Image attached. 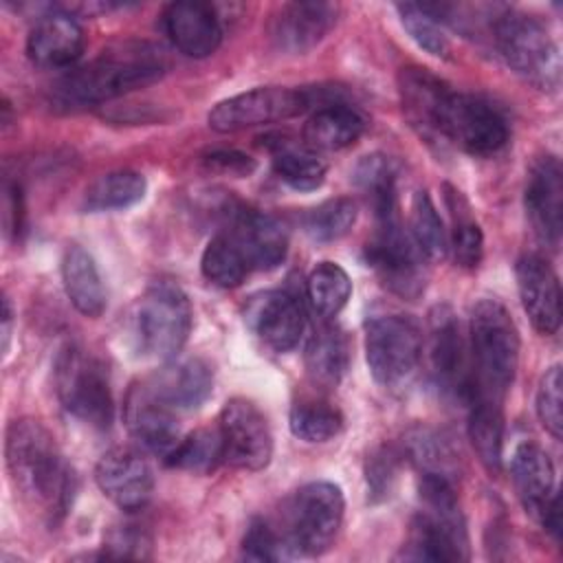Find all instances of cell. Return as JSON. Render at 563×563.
Here are the masks:
<instances>
[{
  "label": "cell",
  "instance_id": "23",
  "mask_svg": "<svg viewBox=\"0 0 563 563\" xmlns=\"http://www.w3.org/2000/svg\"><path fill=\"white\" fill-rule=\"evenodd\" d=\"M169 42L187 57H209L222 42V24L213 4L198 0L172 2L163 11Z\"/></svg>",
  "mask_w": 563,
  "mask_h": 563
},
{
  "label": "cell",
  "instance_id": "26",
  "mask_svg": "<svg viewBox=\"0 0 563 563\" xmlns=\"http://www.w3.org/2000/svg\"><path fill=\"white\" fill-rule=\"evenodd\" d=\"M365 132V117L345 101L319 106L301 130V143L312 152H339L354 145Z\"/></svg>",
  "mask_w": 563,
  "mask_h": 563
},
{
  "label": "cell",
  "instance_id": "5",
  "mask_svg": "<svg viewBox=\"0 0 563 563\" xmlns=\"http://www.w3.org/2000/svg\"><path fill=\"white\" fill-rule=\"evenodd\" d=\"M493 40L515 75L539 90H556L561 55L545 24L523 11L506 9L493 22Z\"/></svg>",
  "mask_w": 563,
  "mask_h": 563
},
{
  "label": "cell",
  "instance_id": "35",
  "mask_svg": "<svg viewBox=\"0 0 563 563\" xmlns=\"http://www.w3.org/2000/svg\"><path fill=\"white\" fill-rule=\"evenodd\" d=\"M174 468L207 475L224 462V446L218 427H202L180 438L174 451L165 457Z\"/></svg>",
  "mask_w": 563,
  "mask_h": 563
},
{
  "label": "cell",
  "instance_id": "38",
  "mask_svg": "<svg viewBox=\"0 0 563 563\" xmlns=\"http://www.w3.org/2000/svg\"><path fill=\"white\" fill-rule=\"evenodd\" d=\"M446 205L453 218V227L449 233V251L453 253L455 264H460L462 268H475L482 262L484 253L482 229L473 220L471 209L457 189L446 187Z\"/></svg>",
  "mask_w": 563,
  "mask_h": 563
},
{
  "label": "cell",
  "instance_id": "44",
  "mask_svg": "<svg viewBox=\"0 0 563 563\" xmlns=\"http://www.w3.org/2000/svg\"><path fill=\"white\" fill-rule=\"evenodd\" d=\"M561 387H563L561 367H559V365H552V367L545 369V374L541 376L539 387H537V400H534L539 422L543 424V429H545L554 440H561V435H563Z\"/></svg>",
  "mask_w": 563,
  "mask_h": 563
},
{
  "label": "cell",
  "instance_id": "10",
  "mask_svg": "<svg viewBox=\"0 0 563 563\" xmlns=\"http://www.w3.org/2000/svg\"><path fill=\"white\" fill-rule=\"evenodd\" d=\"M367 262L380 282L402 299H416L424 290V257L398 220V211L376 218V231L365 246Z\"/></svg>",
  "mask_w": 563,
  "mask_h": 563
},
{
  "label": "cell",
  "instance_id": "46",
  "mask_svg": "<svg viewBox=\"0 0 563 563\" xmlns=\"http://www.w3.org/2000/svg\"><path fill=\"white\" fill-rule=\"evenodd\" d=\"M365 473L372 497H387L396 479V453L391 449H378L367 460Z\"/></svg>",
  "mask_w": 563,
  "mask_h": 563
},
{
  "label": "cell",
  "instance_id": "17",
  "mask_svg": "<svg viewBox=\"0 0 563 563\" xmlns=\"http://www.w3.org/2000/svg\"><path fill=\"white\" fill-rule=\"evenodd\" d=\"M523 205L537 240L556 249L563 231V172L556 156L545 154L532 163Z\"/></svg>",
  "mask_w": 563,
  "mask_h": 563
},
{
  "label": "cell",
  "instance_id": "20",
  "mask_svg": "<svg viewBox=\"0 0 563 563\" xmlns=\"http://www.w3.org/2000/svg\"><path fill=\"white\" fill-rule=\"evenodd\" d=\"M339 4L332 2H286L268 24L273 46L284 55H303L314 48L336 24Z\"/></svg>",
  "mask_w": 563,
  "mask_h": 563
},
{
  "label": "cell",
  "instance_id": "8",
  "mask_svg": "<svg viewBox=\"0 0 563 563\" xmlns=\"http://www.w3.org/2000/svg\"><path fill=\"white\" fill-rule=\"evenodd\" d=\"M191 332V303L172 282L152 284L136 306V336L141 350L158 361L174 358Z\"/></svg>",
  "mask_w": 563,
  "mask_h": 563
},
{
  "label": "cell",
  "instance_id": "6",
  "mask_svg": "<svg viewBox=\"0 0 563 563\" xmlns=\"http://www.w3.org/2000/svg\"><path fill=\"white\" fill-rule=\"evenodd\" d=\"M345 499L332 482H308L292 493L284 515V539L292 552L317 556L336 539L343 523Z\"/></svg>",
  "mask_w": 563,
  "mask_h": 563
},
{
  "label": "cell",
  "instance_id": "16",
  "mask_svg": "<svg viewBox=\"0 0 563 563\" xmlns=\"http://www.w3.org/2000/svg\"><path fill=\"white\" fill-rule=\"evenodd\" d=\"M99 490L121 510L134 512L150 504L154 493V473L147 460L128 446L106 451L95 466Z\"/></svg>",
  "mask_w": 563,
  "mask_h": 563
},
{
  "label": "cell",
  "instance_id": "42",
  "mask_svg": "<svg viewBox=\"0 0 563 563\" xmlns=\"http://www.w3.org/2000/svg\"><path fill=\"white\" fill-rule=\"evenodd\" d=\"M400 24L409 33V37L424 48L429 55L444 57L449 53V40L440 26V22L424 9V4H396Z\"/></svg>",
  "mask_w": 563,
  "mask_h": 563
},
{
  "label": "cell",
  "instance_id": "2",
  "mask_svg": "<svg viewBox=\"0 0 563 563\" xmlns=\"http://www.w3.org/2000/svg\"><path fill=\"white\" fill-rule=\"evenodd\" d=\"M4 457L11 482L24 501L53 521L68 510L75 475L55 438L40 420L20 418L9 424Z\"/></svg>",
  "mask_w": 563,
  "mask_h": 563
},
{
  "label": "cell",
  "instance_id": "29",
  "mask_svg": "<svg viewBox=\"0 0 563 563\" xmlns=\"http://www.w3.org/2000/svg\"><path fill=\"white\" fill-rule=\"evenodd\" d=\"M350 339L347 334L332 325H319L306 343L303 361L308 376L321 387H336L350 367Z\"/></svg>",
  "mask_w": 563,
  "mask_h": 563
},
{
  "label": "cell",
  "instance_id": "32",
  "mask_svg": "<svg viewBox=\"0 0 563 563\" xmlns=\"http://www.w3.org/2000/svg\"><path fill=\"white\" fill-rule=\"evenodd\" d=\"M147 180L134 169H114L92 180L84 194V209L90 213L119 211L143 200Z\"/></svg>",
  "mask_w": 563,
  "mask_h": 563
},
{
  "label": "cell",
  "instance_id": "13",
  "mask_svg": "<svg viewBox=\"0 0 563 563\" xmlns=\"http://www.w3.org/2000/svg\"><path fill=\"white\" fill-rule=\"evenodd\" d=\"M429 361L438 387L466 402L473 398V365L468 341L449 306H435L429 314Z\"/></svg>",
  "mask_w": 563,
  "mask_h": 563
},
{
  "label": "cell",
  "instance_id": "18",
  "mask_svg": "<svg viewBox=\"0 0 563 563\" xmlns=\"http://www.w3.org/2000/svg\"><path fill=\"white\" fill-rule=\"evenodd\" d=\"M123 418L130 435L145 451L161 455L163 460L174 451L180 440L178 411L169 407L150 385L147 380L134 385L128 391L123 405Z\"/></svg>",
  "mask_w": 563,
  "mask_h": 563
},
{
  "label": "cell",
  "instance_id": "9",
  "mask_svg": "<svg viewBox=\"0 0 563 563\" xmlns=\"http://www.w3.org/2000/svg\"><path fill=\"white\" fill-rule=\"evenodd\" d=\"M422 347V330L407 314H376L365 325V358L378 385L396 387L409 380Z\"/></svg>",
  "mask_w": 563,
  "mask_h": 563
},
{
  "label": "cell",
  "instance_id": "25",
  "mask_svg": "<svg viewBox=\"0 0 563 563\" xmlns=\"http://www.w3.org/2000/svg\"><path fill=\"white\" fill-rule=\"evenodd\" d=\"M510 479L526 512L539 519L545 504L556 495L554 464L548 451L537 442H521L510 457Z\"/></svg>",
  "mask_w": 563,
  "mask_h": 563
},
{
  "label": "cell",
  "instance_id": "41",
  "mask_svg": "<svg viewBox=\"0 0 563 563\" xmlns=\"http://www.w3.org/2000/svg\"><path fill=\"white\" fill-rule=\"evenodd\" d=\"M356 216H358V209L352 198H345V196L330 198L317 205L312 211H308L303 222L306 233L314 242H334L345 233H350V229L356 222Z\"/></svg>",
  "mask_w": 563,
  "mask_h": 563
},
{
  "label": "cell",
  "instance_id": "33",
  "mask_svg": "<svg viewBox=\"0 0 563 563\" xmlns=\"http://www.w3.org/2000/svg\"><path fill=\"white\" fill-rule=\"evenodd\" d=\"M405 453L420 475H438L455 482L457 453L449 438L431 427H413L405 435Z\"/></svg>",
  "mask_w": 563,
  "mask_h": 563
},
{
  "label": "cell",
  "instance_id": "34",
  "mask_svg": "<svg viewBox=\"0 0 563 563\" xmlns=\"http://www.w3.org/2000/svg\"><path fill=\"white\" fill-rule=\"evenodd\" d=\"M306 295L312 310L328 321L345 308L352 295L350 275L336 262H319L306 279Z\"/></svg>",
  "mask_w": 563,
  "mask_h": 563
},
{
  "label": "cell",
  "instance_id": "50",
  "mask_svg": "<svg viewBox=\"0 0 563 563\" xmlns=\"http://www.w3.org/2000/svg\"><path fill=\"white\" fill-rule=\"evenodd\" d=\"M11 332H13V306L9 297H2V354L7 356L9 343H11Z\"/></svg>",
  "mask_w": 563,
  "mask_h": 563
},
{
  "label": "cell",
  "instance_id": "40",
  "mask_svg": "<svg viewBox=\"0 0 563 563\" xmlns=\"http://www.w3.org/2000/svg\"><path fill=\"white\" fill-rule=\"evenodd\" d=\"M200 271L211 284L220 288H235L244 282L251 266L238 242L229 233H218L207 242L202 251Z\"/></svg>",
  "mask_w": 563,
  "mask_h": 563
},
{
  "label": "cell",
  "instance_id": "1",
  "mask_svg": "<svg viewBox=\"0 0 563 563\" xmlns=\"http://www.w3.org/2000/svg\"><path fill=\"white\" fill-rule=\"evenodd\" d=\"M167 73L165 53L145 40H123L103 48L88 64L68 70L51 90L57 110L101 106L132 90L152 86Z\"/></svg>",
  "mask_w": 563,
  "mask_h": 563
},
{
  "label": "cell",
  "instance_id": "28",
  "mask_svg": "<svg viewBox=\"0 0 563 563\" xmlns=\"http://www.w3.org/2000/svg\"><path fill=\"white\" fill-rule=\"evenodd\" d=\"M62 284L68 301L84 317L97 319L106 310V288L92 255L79 244H70L62 257Z\"/></svg>",
  "mask_w": 563,
  "mask_h": 563
},
{
  "label": "cell",
  "instance_id": "48",
  "mask_svg": "<svg viewBox=\"0 0 563 563\" xmlns=\"http://www.w3.org/2000/svg\"><path fill=\"white\" fill-rule=\"evenodd\" d=\"M2 227L7 238H18L24 227V198L18 183L2 185Z\"/></svg>",
  "mask_w": 563,
  "mask_h": 563
},
{
  "label": "cell",
  "instance_id": "27",
  "mask_svg": "<svg viewBox=\"0 0 563 563\" xmlns=\"http://www.w3.org/2000/svg\"><path fill=\"white\" fill-rule=\"evenodd\" d=\"M147 385L176 411L200 407L213 389V372L200 358H187L147 380Z\"/></svg>",
  "mask_w": 563,
  "mask_h": 563
},
{
  "label": "cell",
  "instance_id": "30",
  "mask_svg": "<svg viewBox=\"0 0 563 563\" xmlns=\"http://www.w3.org/2000/svg\"><path fill=\"white\" fill-rule=\"evenodd\" d=\"M468 440L482 466L490 475H499L504 466V413L499 400L486 396L468 400Z\"/></svg>",
  "mask_w": 563,
  "mask_h": 563
},
{
  "label": "cell",
  "instance_id": "39",
  "mask_svg": "<svg viewBox=\"0 0 563 563\" xmlns=\"http://www.w3.org/2000/svg\"><path fill=\"white\" fill-rule=\"evenodd\" d=\"M409 235L427 262H440L449 253V233L427 191H416L409 209Z\"/></svg>",
  "mask_w": 563,
  "mask_h": 563
},
{
  "label": "cell",
  "instance_id": "15",
  "mask_svg": "<svg viewBox=\"0 0 563 563\" xmlns=\"http://www.w3.org/2000/svg\"><path fill=\"white\" fill-rule=\"evenodd\" d=\"M453 88L420 66H407L398 73V97L407 123L427 141L442 143V125Z\"/></svg>",
  "mask_w": 563,
  "mask_h": 563
},
{
  "label": "cell",
  "instance_id": "37",
  "mask_svg": "<svg viewBox=\"0 0 563 563\" xmlns=\"http://www.w3.org/2000/svg\"><path fill=\"white\" fill-rule=\"evenodd\" d=\"M354 180L367 194L376 218L398 211L396 167L389 156H385V154L363 156L354 167Z\"/></svg>",
  "mask_w": 563,
  "mask_h": 563
},
{
  "label": "cell",
  "instance_id": "19",
  "mask_svg": "<svg viewBox=\"0 0 563 563\" xmlns=\"http://www.w3.org/2000/svg\"><path fill=\"white\" fill-rule=\"evenodd\" d=\"M249 328L275 352L292 350L306 330L301 301L288 290H264L246 301Z\"/></svg>",
  "mask_w": 563,
  "mask_h": 563
},
{
  "label": "cell",
  "instance_id": "4",
  "mask_svg": "<svg viewBox=\"0 0 563 563\" xmlns=\"http://www.w3.org/2000/svg\"><path fill=\"white\" fill-rule=\"evenodd\" d=\"M420 501L422 508L411 521L402 556L440 563L466 561L468 539L453 482L438 475H422Z\"/></svg>",
  "mask_w": 563,
  "mask_h": 563
},
{
  "label": "cell",
  "instance_id": "14",
  "mask_svg": "<svg viewBox=\"0 0 563 563\" xmlns=\"http://www.w3.org/2000/svg\"><path fill=\"white\" fill-rule=\"evenodd\" d=\"M218 429L224 462L242 471H262L273 457V435L266 416L246 398H231L220 411Z\"/></svg>",
  "mask_w": 563,
  "mask_h": 563
},
{
  "label": "cell",
  "instance_id": "3",
  "mask_svg": "<svg viewBox=\"0 0 563 563\" xmlns=\"http://www.w3.org/2000/svg\"><path fill=\"white\" fill-rule=\"evenodd\" d=\"M473 396L504 400L519 365V332L504 303L479 299L468 319Z\"/></svg>",
  "mask_w": 563,
  "mask_h": 563
},
{
  "label": "cell",
  "instance_id": "47",
  "mask_svg": "<svg viewBox=\"0 0 563 563\" xmlns=\"http://www.w3.org/2000/svg\"><path fill=\"white\" fill-rule=\"evenodd\" d=\"M202 165L216 174H229L235 178H244L255 172V161L238 150H211L205 154Z\"/></svg>",
  "mask_w": 563,
  "mask_h": 563
},
{
  "label": "cell",
  "instance_id": "22",
  "mask_svg": "<svg viewBox=\"0 0 563 563\" xmlns=\"http://www.w3.org/2000/svg\"><path fill=\"white\" fill-rule=\"evenodd\" d=\"M521 306L541 334H554L561 325V286L552 266L537 253H526L515 264Z\"/></svg>",
  "mask_w": 563,
  "mask_h": 563
},
{
  "label": "cell",
  "instance_id": "45",
  "mask_svg": "<svg viewBox=\"0 0 563 563\" xmlns=\"http://www.w3.org/2000/svg\"><path fill=\"white\" fill-rule=\"evenodd\" d=\"M150 537L136 526H121L110 532L103 556L110 559H143L150 550Z\"/></svg>",
  "mask_w": 563,
  "mask_h": 563
},
{
  "label": "cell",
  "instance_id": "7",
  "mask_svg": "<svg viewBox=\"0 0 563 563\" xmlns=\"http://www.w3.org/2000/svg\"><path fill=\"white\" fill-rule=\"evenodd\" d=\"M55 389L62 407L95 429L114 418L110 380L103 365L77 345H66L55 361Z\"/></svg>",
  "mask_w": 563,
  "mask_h": 563
},
{
  "label": "cell",
  "instance_id": "11",
  "mask_svg": "<svg viewBox=\"0 0 563 563\" xmlns=\"http://www.w3.org/2000/svg\"><path fill=\"white\" fill-rule=\"evenodd\" d=\"M308 108L310 95L303 88L260 86L218 101L209 110L207 123L211 130L227 134L284 121L306 112Z\"/></svg>",
  "mask_w": 563,
  "mask_h": 563
},
{
  "label": "cell",
  "instance_id": "24",
  "mask_svg": "<svg viewBox=\"0 0 563 563\" xmlns=\"http://www.w3.org/2000/svg\"><path fill=\"white\" fill-rule=\"evenodd\" d=\"M229 235L238 242L251 268L271 271L286 260L288 233L277 218L264 211L249 207L233 209Z\"/></svg>",
  "mask_w": 563,
  "mask_h": 563
},
{
  "label": "cell",
  "instance_id": "31",
  "mask_svg": "<svg viewBox=\"0 0 563 563\" xmlns=\"http://www.w3.org/2000/svg\"><path fill=\"white\" fill-rule=\"evenodd\" d=\"M271 152L277 178L284 180L290 189L312 191L323 185L328 165L303 143L279 136L275 143H271Z\"/></svg>",
  "mask_w": 563,
  "mask_h": 563
},
{
  "label": "cell",
  "instance_id": "12",
  "mask_svg": "<svg viewBox=\"0 0 563 563\" xmlns=\"http://www.w3.org/2000/svg\"><path fill=\"white\" fill-rule=\"evenodd\" d=\"M506 141L508 123L490 101L468 92H453L444 114L442 143H453L473 156H493Z\"/></svg>",
  "mask_w": 563,
  "mask_h": 563
},
{
  "label": "cell",
  "instance_id": "43",
  "mask_svg": "<svg viewBox=\"0 0 563 563\" xmlns=\"http://www.w3.org/2000/svg\"><path fill=\"white\" fill-rule=\"evenodd\" d=\"M242 556L249 561H282L290 559L292 552L282 532L264 519H253L242 539Z\"/></svg>",
  "mask_w": 563,
  "mask_h": 563
},
{
  "label": "cell",
  "instance_id": "49",
  "mask_svg": "<svg viewBox=\"0 0 563 563\" xmlns=\"http://www.w3.org/2000/svg\"><path fill=\"white\" fill-rule=\"evenodd\" d=\"M543 528H545V532H550L556 541L561 539V501H559V493L545 504V508H543V512L539 515V519H537Z\"/></svg>",
  "mask_w": 563,
  "mask_h": 563
},
{
  "label": "cell",
  "instance_id": "36",
  "mask_svg": "<svg viewBox=\"0 0 563 563\" xmlns=\"http://www.w3.org/2000/svg\"><path fill=\"white\" fill-rule=\"evenodd\" d=\"M288 424H290V431L295 438L310 442V444H321L341 433L343 413L328 400L299 398L290 407Z\"/></svg>",
  "mask_w": 563,
  "mask_h": 563
},
{
  "label": "cell",
  "instance_id": "21",
  "mask_svg": "<svg viewBox=\"0 0 563 563\" xmlns=\"http://www.w3.org/2000/svg\"><path fill=\"white\" fill-rule=\"evenodd\" d=\"M84 29L77 18L66 11L51 7L37 15L26 37V55L40 68H68L84 53Z\"/></svg>",
  "mask_w": 563,
  "mask_h": 563
}]
</instances>
